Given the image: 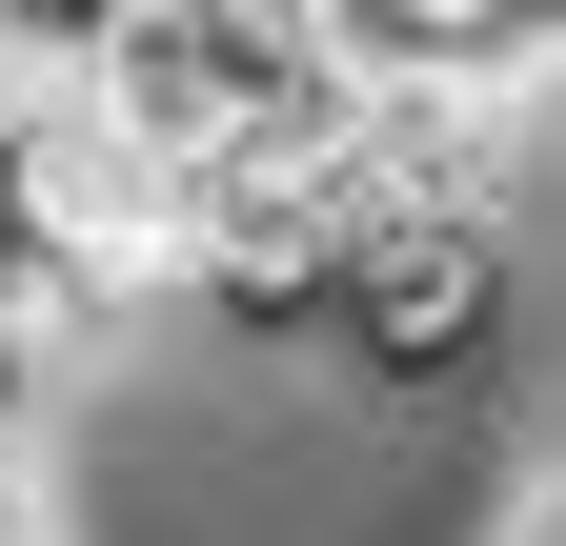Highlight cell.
<instances>
[{"instance_id": "cell-1", "label": "cell", "mask_w": 566, "mask_h": 546, "mask_svg": "<svg viewBox=\"0 0 566 546\" xmlns=\"http://www.w3.org/2000/svg\"><path fill=\"white\" fill-rule=\"evenodd\" d=\"M506 304H526V202H365V223H344L324 345L365 365L385 405H446L485 345H506Z\"/></svg>"}, {"instance_id": "cell-3", "label": "cell", "mask_w": 566, "mask_h": 546, "mask_svg": "<svg viewBox=\"0 0 566 546\" xmlns=\"http://www.w3.org/2000/svg\"><path fill=\"white\" fill-rule=\"evenodd\" d=\"M485 546H566V506H546V465H526V486H506V526H485Z\"/></svg>"}, {"instance_id": "cell-2", "label": "cell", "mask_w": 566, "mask_h": 546, "mask_svg": "<svg viewBox=\"0 0 566 546\" xmlns=\"http://www.w3.org/2000/svg\"><path fill=\"white\" fill-rule=\"evenodd\" d=\"M102 21H122V0H0V102H61L102 61Z\"/></svg>"}]
</instances>
